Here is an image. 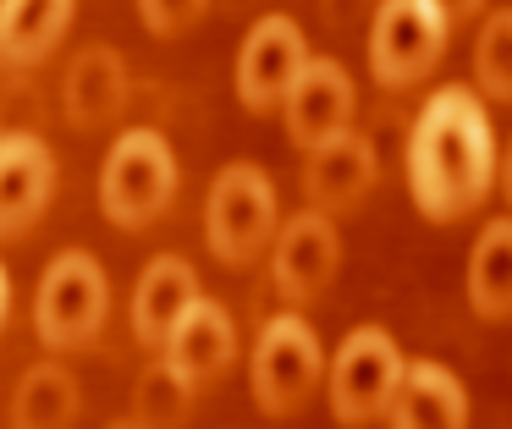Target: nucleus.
Segmentation results:
<instances>
[{
  "mask_svg": "<svg viewBox=\"0 0 512 429\" xmlns=\"http://www.w3.org/2000/svg\"><path fill=\"white\" fill-rule=\"evenodd\" d=\"M402 176L413 209L435 226H452L485 204L496 187V127L479 88L446 83L424 99L408 127Z\"/></svg>",
  "mask_w": 512,
  "mask_h": 429,
  "instance_id": "f257e3e1",
  "label": "nucleus"
},
{
  "mask_svg": "<svg viewBox=\"0 0 512 429\" xmlns=\"http://www.w3.org/2000/svg\"><path fill=\"white\" fill-rule=\"evenodd\" d=\"M276 226H281V209L265 165H248V160L221 165L210 182V198H204V237H210L215 259L243 270L276 242Z\"/></svg>",
  "mask_w": 512,
  "mask_h": 429,
  "instance_id": "f03ea898",
  "label": "nucleus"
},
{
  "mask_svg": "<svg viewBox=\"0 0 512 429\" xmlns=\"http://www.w3.org/2000/svg\"><path fill=\"white\" fill-rule=\"evenodd\" d=\"M177 198V154L155 127H133L111 143L100 171V209L122 231L149 226Z\"/></svg>",
  "mask_w": 512,
  "mask_h": 429,
  "instance_id": "7ed1b4c3",
  "label": "nucleus"
},
{
  "mask_svg": "<svg viewBox=\"0 0 512 429\" xmlns=\"http://www.w3.org/2000/svg\"><path fill=\"white\" fill-rule=\"evenodd\" d=\"M325 380V347L303 314H276L265 319L248 363V385L265 418H292Z\"/></svg>",
  "mask_w": 512,
  "mask_h": 429,
  "instance_id": "20e7f679",
  "label": "nucleus"
},
{
  "mask_svg": "<svg viewBox=\"0 0 512 429\" xmlns=\"http://www.w3.org/2000/svg\"><path fill=\"white\" fill-rule=\"evenodd\" d=\"M452 39V17L435 0H380L369 22V72L380 88H413L435 72Z\"/></svg>",
  "mask_w": 512,
  "mask_h": 429,
  "instance_id": "39448f33",
  "label": "nucleus"
},
{
  "mask_svg": "<svg viewBox=\"0 0 512 429\" xmlns=\"http://www.w3.org/2000/svg\"><path fill=\"white\" fill-rule=\"evenodd\" d=\"M105 308H111V286L94 253L67 248L50 259L45 281L34 297V330L45 347H83V341L100 336Z\"/></svg>",
  "mask_w": 512,
  "mask_h": 429,
  "instance_id": "423d86ee",
  "label": "nucleus"
},
{
  "mask_svg": "<svg viewBox=\"0 0 512 429\" xmlns=\"http://www.w3.org/2000/svg\"><path fill=\"white\" fill-rule=\"evenodd\" d=\"M402 369H408V358H402L397 336L380 325H358L331 358L336 424H375V418H386L391 396L402 385Z\"/></svg>",
  "mask_w": 512,
  "mask_h": 429,
  "instance_id": "0eeeda50",
  "label": "nucleus"
},
{
  "mask_svg": "<svg viewBox=\"0 0 512 429\" xmlns=\"http://www.w3.org/2000/svg\"><path fill=\"white\" fill-rule=\"evenodd\" d=\"M303 61H309V39L287 11H265L248 28L243 50H237V99L248 110H281L287 88L298 83Z\"/></svg>",
  "mask_w": 512,
  "mask_h": 429,
  "instance_id": "6e6552de",
  "label": "nucleus"
},
{
  "mask_svg": "<svg viewBox=\"0 0 512 429\" xmlns=\"http://www.w3.org/2000/svg\"><path fill=\"white\" fill-rule=\"evenodd\" d=\"M336 264H342V237H336L325 209L309 204L287 226H276V242H270V286L287 303H314L336 281Z\"/></svg>",
  "mask_w": 512,
  "mask_h": 429,
  "instance_id": "1a4fd4ad",
  "label": "nucleus"
},
{
  "mask_svg": "<svg viewBox=\"0 0 512 429\" xmlns=\"http://www.w3.org/2000/svg\"><path fill=\"white\" fill-rule=\"evenodd\" d=\"M358 110V88L347 77L342 61H325V55H309L298 72V83L281 99V116H287V138L298 149H314V143L336 138V132L353 127Z\"/></svg>",
  "mask_w": 512,
  "mask_h": 429,
  "instance_id": "9d476101",
  "label": "nucleus"
},
{
  "mask_svg": "<svg viewBox=\"0 0 512 429\" xmlns=\"http://www.w3.org/2000/svg\"><path fill=\"white\" fill-rule=\"evenodd\" d=\"M303 154H309V160H303V193H309V204L325 209V215L364 204L375 176H380L369 138L353 127L325 138V143H314V149H303Z\"/></svg>",
  "mask_w": 512,
  "mask_h": 429,
  "instance_id": "9b49d317",
  "label": "nucleus"
},
{
  "mask_svg": "<svg viewBox=\"0 0 512 429\" xmlns=\"http://www.w3.org/2000/svg\"><path fill=\"white\" fill-rule=\"evenodd\" d=\"M56 193V154L34 132H6L0 138V237L34 226V215Z\"/></svg>",
  "mask_w": 512,
  "mask_h": 429,
  "instance_id": "f8f14e48",
  "label": "nucleus"
},
{
  "mask_svg": "<svg viewBox=\"0 0 512 429\" xmlns=\"http://www.w3.org/2000/svg\"><path fill=\"white\" fill-rule=\"evenodd\" d=\"M160 358H166L171 369L182 374V380H193V385L221 380V374L232 369V358H237V325H232V314L199 292V297L188 303V314L171 325Z\"/></svg>",
  "mask_w": 512,
  "mask_h": 429,
  "instance_id": "ddd939ff",
  "label": "nucleus"
},
{
  "mask_svg": "<svg viewBox=\"0 0 512 429\" xmlns=\"http://www.w3.org/2000/svg\"><path fill=\"white\" fill-rule=\"evenodd\" d=\"M468 418H474V407H468L463 380L435 358H413L386 407V424L397 429H463Z\"/></svg>",
  "mask_w": 512,
  "mask_h": 429,
  "instance_id": "4468645a",
  "label": "nucleus"
},
{
  "mask_svg": "<svg viewBox=\"0 0 512 429\" xmlns=\"http://www.w3.org/2000/svg\"><path fill=\"white\" fill-rule=\"evenodd\" d=\"M193 297H199V275H193L188 259H177V253L149 259V270L138 275V292H133V336L144 341L149 352H160L171 336V325L188 314Z\"/></svg>",
  "mask_w": 512,
  "mask_h": 429,
  "instance_id": "2eb2a0df",
  "label": "nucleus"
},
{
  "mask_svg": "<svg viewBox=\"0 0 512 429\" xmlns=\"http://www.w3.org/2000/svg\"><path fill=\"white\" fill-rule=\"evenodd\" d=\"M127 105V66L111 44H89L67 72V116L78 127H100Z\"/></svg>",
  "mask_w": 512,
  "mask_h": 429,
  "instance_id": "dca6fc26",
  "label": "nucleus"
},
{
  "mask_svg": "<svg viewBox=\"0 0 512 429\" xmlns=\"http://www.w3.org/2000/svg\"><path fill=\"white\" fill-rule=\"evenodd\" d=\"M72 0H0V66H34L56 50Z\"/></svg>",
  "mask_w": 512,
  "mask_h": 429,
  "instance_id": "f3484780",
  "label": "nucleus"
},
{
  "mask_svg": "<svg viewBox=\"0 0 512 429\" xmlns=\"http://www.w3.org/2000/svg\"><path fill=\"white\" fill-rule=\"evenodd\" d=\"M468 308L479 319H512V215H496L468 253Z\"/></svg>",
  "mask_w": 512,
  "mask_h": 429,
  "instance_id": "a211bd4d",
  "label": "nucleus"
},
{
  "mask_svg": "<svg viewBox=\"0 0 512 429\" xmlns=\"http://www.w3.org/2000/svg\"><path fill=\"white\" fill-rule=\"evenodd\" d=\"M17 424L23 429H39V424H67L72 413H78V385H72V374L61 369V363H39V369L23 374V385H17Z\"/></svg>",
  "mask_w": 512,
  "mask_h": 429,
  "instance_id": "6ab92c4d",
  "label": "nucleus"
},
{
  "mask_svg": "<svg viewBox=\"0 0 512 429\" xmlns=\"http://www.w3.org/2000/svg\"><path fill=\"white\" fill-rule=\"evenodd\" d=\"M474 88L485 99L512 105V6L490 11L474 39Z\"/></svg>",
  "mask_w": 512,
  "mask_h": 429,
  "instance_id": "aec40b11",
  "label": "nucleus"
},
{
  "mask_svg": "<svg viewBox=\"0 0 512 429\" xmlns=\"http://www.w3.org/2000/svg\"><path fill=\"white\" fill-rule=\"evenodd\" d=\"M193 391L199 385L182 380L177 369H171L166 358H155L144 374H138V391H133V418L138 424H177L182 413H188Z\"/></svg>",
  "mask_w": 512,
  "mask_h": 429,
  "instance_id": "412c9836",
  "label": "nucleus"
},
{
  "mask_svg": "<svg viewBox=\"0 0 512 429\" xmlns=\"http://www.w3.org/2000/svg\"><path fill=\"white\" fill-rule=\"evenodd\" d=\"M204 6L210 0H138V11H144L149 33H160V39H171V33L193 28V22L204 17Z\"/></svg>",
  "mask_w": 512,
  "mask_h": 429,
  "instance_id": "4be33fe9",
  "label": "nucleus"
},
{
  "mask_svg": "<svg viewBox=\"0 0 512 429\" xmlns=\"http://www.w3.org/2000/svg\"><path fill=\"white\" fill-rule=\"evenodd\" d=\"M435 6H441L446 17H452V28H463L468 17H479V6H485V0H435Z\"/></svg>",
  "mask_w": 512,
  "mask_h": 429,
  "instance_id": "5701e85b",
  "label": "nucleus"
},
{
  "mask_svg": "<svg viewBox=\"0 0 512 429\" xmlns=\"http://www.w3.org/2000/svg\"><path fill=\"white\" fill-rule=\"evenodd\" d=\"M496 187L507 193V204H512V143H507V160L496 165Z\"/></svg>",
  "mask_w": 512,
  "mask_h": 429,
  "instance_id": "b1692460",
  "label": "nucleus"
},
{
  "mask_svg": "<svg viewBox=\"0 0 512 429\" xmlns=\"http://www.w3.org/2000/svg\"><path fill=\"white\" fill-rule=\"evenodd\" d=\"M6 314H12V275L0 264V325H6Z\"/></svg>",
  "mask_w": 512,
  "mask_h": 429,
  "instance_id": "393cba45",
  "label": "nucleus"
}]
</instances>
